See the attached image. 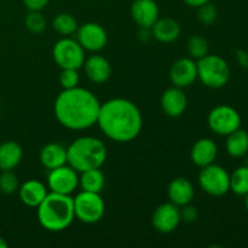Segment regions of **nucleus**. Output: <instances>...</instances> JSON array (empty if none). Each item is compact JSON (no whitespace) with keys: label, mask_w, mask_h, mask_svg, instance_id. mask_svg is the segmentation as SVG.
<instances>
[{"label":"nucleus","mask_w":248,"mask_h":248,"mask_svg":"<svg viewBox=\"0 0 248 248\" xmlns=\"http://www.w3.org/2000/svg\"><path fill=\"white\" fill-rule=\"evenodd\" d=\"M97 125L113 142L128 143L140 136L143 116L140 108L130 99L111 98L101 104Z\"/></svg>","instance_id":"f257e3e1"},{"label":"nucleus","mask_w":248,"mask_h":248,"mask_svg":"<svg viewBox=\"0 0 248 248\" xmlns=\"http://www.w3.org/2000/svg\"><path fill=\"white\" fill-rule=\"evenodd\" d=\"M101 102L90 90L77 86L57 96L53 111L58 123L72 131H82L97 124Z\"/></svg>","instance_id":"f03ea898"},{"label":"nucleus","mask_w":248,"mask_h":248,"mask_svg":"<svg viewBox=\"0 0 248 248\" xmlns=\"http://www.w3.org/2000/svg\"><path fill=\"white\" fill-rule=\"evenodd\" d=\"M36 208L39 223L47 232H63L68 229L75 219L74 200L72 195L50 191Z\"/></svg>","instance_id":"7ed1b4c3"},{"label":"nucleus","mask_w":248,"mask_h":248,"mask_svg":"<svg viewBox=\"0 0 248 248\" xmlns=\"http://www.w3.org/2000/svg\"><path fill=\"white\" fill-rule=\"evenodd\" d=\"M107 147L99 138L84 136L70 143L67 148L68 165L79 173L89 170L101 169L107 161Z\"/></svg>","instance_id":"20e7f679"},{"label":"nucleus","mask_w":248,"mask_h":248,"mask_svg":"<svg viewBox=\"0 0 248 248\" xmlns=\"http://www.w3.org/2000/svg\"><path fill=\"white\" fill-rule=\"evenodd\" d=\"M198 79L210 89H222L229 82L230 67L227 61L218 55H211L196 61Z\"/></svg>","instance_id":"39448f33"},{"label":"nucleus","mask_w":248,"mask_h":248,"mask_svg":"<svg viewBox=\"0 0 248 248\" xmlns=\"http://www.w3.org/2000/svg\"><path fill=\"white\" fill-rule=\"evenodd\" d=\"M74 200L75 218L85 224H94L103 218L106 212V203L101 194L81 190Z\"/></svg>","instance_id":"423d86ee"},{"label":"nucleus","mask_w":248,"mask_h":248,"mask_svg":"<svg viewBox=\"0 0 248 248\" xmlns=\"http://www.w3.org/2000/svg\"><path fill=\"white\" fill-rule=\"evenodd\" d=\"M52 56L56 64L61 69H78L84 65L85 50L81 47L77 39L64 36L55 44L52 48Z\"/></svg>","instance_id":"0eeeda50"},{"label":"nucleus","mask_w":248,"mask_h":248,"mask_svg":"<svg viewBox=\"0 0 248 248\" xmlns=\"http://www.w3.org/2000/svg\"><path fill=\"white\" fill-rule=\"evenodd\" d=\"M199 184L206 194L219 198L230 191V174L224 167L213 162L201 169Z\"/></svg>","instance_id":"6e6552de"},{"label":"nucleus","mask_w":248,"mask_h":248,"mask_svg":"<svg viewBox=\"0 0 248 248\" xmlns=\"http://www.w3.org/2000/svg\"><path fill=\"white\" fill-rule=\"evenodd\" d=\"M207 124L213 133L227 137L228 135L241 127V115L232 107L220 104L210 111Z\"/></svg>","instance_id":"1a4fd4ad"},{"label":"nucleus","mask_w":248,"mask_h":248,"mask_svg":"<svg viewBox=\"0 0 248 248\" xmlns=\"http://www.w3.org/2000/svg\"><path fill=\"white\" fill-rule=\"evenodd\" d=\"M79 186V172L75 171L70 165L50 170L47 176V188L52 193L72 195Z\"/></svg>","instance_id":"9d476101"},{"label":"nucleus","mask_w":248,"mask_h":248,"mask_svg":"<svg viewBox=\"0 0 248 248\" xmlns=\"http://www.w3.org/2000/svg\"><path fill=\"white\" fill-rule=\"evenodd\" d=\"M77 40L85 51L99 52L108 43V34L101 24L87 22L80 26L77 31Z\"/></svg>","instance_id":"9b49d317"},{"label":"nucleus","mask_w":248,"mask_h":248,"mask_svg":"<svg viewBox=\"0 0 248 248\" xmlns=\"http://www.w3.org/2000/svg\"><path fill=\"white\" fill-rule=\"evenodd\" d=\"M181 222V208L172 202H165L157 206L152 216L153 227L162 234L174 232Z\"/></svg>","instance_id":"f8f14e48"},{"label":"nucleus","mask_w":248,"mask_h":248,"mask_svg":"<svg viewBox=\"0 0 248 248\" xmlns=\"http://www.w3.org/2000/svg\"><path fill=\"white\" fill-rule=\"evenodd\" d=\"M198 79V63L190 57L177 60L170 69V80L173 86L188 87Z\"/></svg>","instance_id":"ddd939ff"},{"label":"nucleus","mask_w":248,"mask_h":248,"mask_svg":"<svg viewBox=\"0 0 248 248\" xmlns=\"http://www.w3.org/2000/svg\"><path fill=\"white\" fill-rule=\"evenodd\" d=\"M131 16L140 28L152 29L160 18V10L155 0H135L131 6Z\"/></svg>","instance_id":"4468645a"},{"label":"nucleus","mask_w":248,"mask_h":248,"mask_svg":"<svg viewBox=\"0 0 248 248\" xmlns=\"http://www.w3.org/2000/svg\"><path fill=\"white\" fill-rule=\"evenodd\" d=\"M186 106H188V98L181 87L172 86L162 93L161 109L170 118H178L183 115Z\"/></svg>","instance_id":"2eb2a0df"},{"label":"nucleus","mask_w":248,"mask_h":248,"mask_svg":"<svg viewBox=\"0 0 248 248\" xmlns=\"http://www.w3.org/2000/svg\"><path fill=\"white\" fill-rule=\"evenodd\" d=\"M85 74L94 84H104L111 77V64L101 55H92L85 60Z\"/></svg>","instance_id":"dca6fc26"},{"label":"nucleus","mask_w":248,"mask_h":248,"mask_svg":"<svg viewBox=\"0 0 248 248\" xmlns=\"http://www.w3.org/2000/svg\"><path fill=\"white\" fill-rule=\"evenodd\" d=\"M167 196H169L170 202L182 207L193 201L195 190L189 179L184 177H177L170 182L167 186Z\"/></svg>","instance_id":"f3484780"},{"label":"nucleus","mask_w":248,"mask_h":248,"mask_svg":"<svg viewBox=\"0 0 248 248\" xmlns=\"http://www.w3.org/2000/svg\"><path fill=\"white\" fill-rule=\"evenodd\" d=\"M217 156L218 147L211 138H200L194 143L193 148H191V161L200 169L213 164Z\"/></svg>","instance_id":"a211bd4d"},{"label":"nucleus","mask_w":248,"mask_h":248,"mask_svg":"<svg viewBox=\"0 0 248 248\" xmlns=\"http://www.w3.org/2000/svg\"><path fill=\"white\" fill-rule=\"evenodd\" d=\"M47 190L48 188L43 182L36 181V179H28L19 186L18 195L24 205L36 208L48 194Z\"/></svg>","instance_id":"6ab92c4d"},{"label":"nucleus","mask_w":248,"mask_h":248,"mask_svg":"<svg viewBox=\"0 0 248 248\" xmlns=\"http://www.w3.org/2000/svg\"><path fill=\"white\" fill-rule=\"evenodd\" d=\"M40 162L48 171L56 167L63 166L68 162L67 148L60 143H47L40 150Z\"/></svg>","instance_id":"aec40b11"},{"label":"nucleus","mask_w":248,"mask_h":248,"mask_svg":"<svg viewBox=\"0 0 248 248\" xmlns=\"http://www.w3.org/2000/svg\"><path fill=\"white\" fill-rule=\"evenodd\" d=\"M181 26L173 18L164 17L159 18L152 27V34L157 41L164 44L173 43L181 35Z\"/></svg>","instance_id":"412c9836"},{"label":"nucleus","mask_w":248,"mask_h":248,"mask_svg":"<svg viewBox=\"0 0 248 248\" xmlns=\"http://www.w3.org/2000/svg\"><path fill=\"white\" fill-rule=\"evenodd\" d=\"M23 150L17 142L5 140L0 144V171H12L22 161Z\"/></svg>","instance_id":"4be33fe9"},{"label":"nucleus","mask_w":248,"mask_h":248,"mask_svg":"<svg viewBox=\"0 0 248 248\" xmlns=\"http://www.w3.org/2000/svg\"><path fill=\"white\" fill-rule=\"evenodd\" d=\"M225 149L232 157H244L248 153V132L241 127L227 136Z\"/></svg>","instance_id":"5701e85b"},{"label":"nucleus","mask_w":248,"mask_h":248,"mask_svg":"<svg viewBox=\"0 0 248 248\" xmlns=\"http://www.w3.org/2000/svg\"><path fill=\"white\" fill-rule=\"evenodd\" d=\"M104 184H106V177L101 169L89 170V171H84L80 173L79 186L81 190L101 194L104 188Z\"/></svg>","instance_id":"b1692460"},{"label":"nucleus","mask_w":248,"mask_h":248,"mask_svg":"<svg viewBox=\"0 0 248 248\" xmlns=\"http://www.w3.org/2000/svg\"><path fill=\"white\" fill-rule=\"evenodd\" d=\"M52 27L61 35L72 36L73 34L77 33L78 28H79V24H78L77 18L73 15L67 14V12H62V14H58L53 18Z\"/></svg>","instance_id":"393cba45"},{"label":"nucleus","mask_w":248,"mask_h":248,"mask_svg":"<svg viewBox=\"0 0 248 248\" xmlns=\"http://www.w3.org/2000/svg\"><path fill=\"white\" fill-rule=\"evenodd\" d=\"M230 190L239 196L248 194V166H240L230 174Z\"/></svg>","instance_id":"a878e982"},{"label":"nucleus","mask_w":248,"mask_h":248,"mask_svg":"<svg viewBox=\"0 0 248 248\" xmlns=\"http://www.w3.org/2000/svg\"><path fill=\"white\" fill-rule=\"evenodd\" d=\"M186 52L193 60H201L210 53V44L201 35H194L186 43Z\"/></svg>","instance_id":"bb28decb"},{"label":"nucleus","mask_w":248,"mask_h":248,"mask_svg":"<svg viewBox=\"0 0 248 248\" xmlns=\"http://www.w3.org/2000/svg\"><path fill=\"white\" fill-rule=\"evenodd\" d=\"M18 177L12 171H1L0 173V193L5 195H12L19 188Z\"/></svg>","instance_id":"cd10ccee"},{"label":"nucleus","mask_w":248,"mask_h":248,"mask_svg":"<svg viewBox=\"0 0 248 248\" xmlns=\"http://www.w3.org/2000/svg\"><path fill=\"white\" fill-rule=\"evenodd\" d=\"M24 24L27 29L34 34H40L46 28V18L40 11H29L24 18Z\"/></svg>","instance_id":"c85d7f7f"},{"label":"nucleus","mask_w":248,"mask_h":248,"mask_svg":"<svg viewBox=\"0 0 248 248\" xmlns=\"http://www.w3.org/2000/svg\"><path fill=\"white\" fill-rule=\"evenodd\" d=\"M218 18L217 7L210 1L203 4L202 6L198 7V19L205 26H212Z\"/></svg>","instance_id":"c756f323"},{"label":"nucleus","mask_w":248,"mask_h":248,"mask_svg":"<svg viewBox=\"0 0 248 248\" xmlns=\"http://www.w3.org/2000/svg\"><path fill=\"white\" fill-rule=\"evenodd\" d=\"M80 77L78 69H62L60 75V84L63 90L74 89L79 86Z\"/></svg>","instance_id":"7c9ffc66"},{"label":"nucleus","mask_w":248,"mask_h":248,"mask_svg":"<svg viewBox=\"0 0 248 248\" xmlns=\"http://www.w3.org/2000/svg\"><path fill=\"white\" fill-rule=\"evenodd\" d=\"M198 210H196L194 206H191L190 203L186 206H182V210H181V217L182 220L186 223H191V222H195L198 219Z\"/></svg>","instance_id":"2f4dec72"},{"label":"nucleus","mask_w":248,"mask_h":248,"mask_svg":"<svg viewBox=\"0 0 248 248\" xmlns=\"http://www.w3.org/2000/svg\"><path fill=\"white\" fill-rule=\"evenodd\" d=\"M48 1L50 0H23V4L29 11H41L47 6Z\"/></svg>","instance_id":"473e14b6"},{"label":"nucleus","mask_w":248,"mask_h":248,"mask_svg":"<svg viewBox=\"0 0 248 248\" xmlns=\"http://www.w3.org/2000/svg\"><path fill=\"white\" fill-rule=\"evenodd\" d=\"M237 62L240 63L242 68L245 69H248V53L245 50H239L236 53Z\"/></svg>","instance_id":"72a5a7b5"},{"label":"nucleus","mask_w":248,"mask_h":248,"mask_svg":"<svg viewBox=\"0 0 248 248\" xmlns=\"http://www.w3.org/2000/svg\"><path fill=\"white\" fill-rule=\"evenodd\" d=\"M184 2H186L188 6H191V7H195V9H198V7L202 6L203 4H206V2H208L210 0H183Z\"/></svg>","instance_id":"f704fd0d"},{"label":"nucleus","mask_w":248,"mask_h":248,"mask_svg":"<svg viewBox=\"0 0 248 248\" xmlns=\"http://www.w3.org/2000/svg\"><path fill=\"white\" fill-rule=\"evenodd\" d=\"M7 247H9L7 241H5V239H2V237H0V248H7Z\"/></svg>","instance_id":"c9c22d12"},{"label":"nucleus","mask_w":248,"mask_h":248,"mask_svg":"<svg viewBox=\"0 0 248 248\" xmlns=\"http://www.w3.org/2000/svg\"><path fill=\"white\" fill-rule=\"evenodd\" d=\"M245 206H246V208L248 211V194L247 195H245Z\"/></svg>","instance_id":"e433bc0d"}]
</instances>
